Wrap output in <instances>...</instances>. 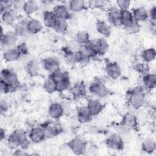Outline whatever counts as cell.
Listing matches in <instances>:
<instances>
[{
  "label": "cell",
  "instance_id": "obj_1",
  "mask_svg": "<svg viewBox=\"0 0 156 156\" xmlns=\"http://www.w3.org/2000/svg\"><path fill=\"white\" fill-rule=\"evenodd\" d=\"M127 101L134 109L141 108L145 102V93L141 87H135L129 90L126 94Z\"/></svg>",
  "mask_w": 156,
  "mask_h": 156
},
{
  "label": "cell",
  "instance_id": "obj_2",
  "mask_svg": "<svg viewBox=\"0 0 156 156\" xmlns=\"http://www.w3.org/2000/svg\"><path fill=\"white\" fill-rule=\"evenodd\" d=\"M46 138L48 139L53 138L59 135L63 130L62 126L52 121H47L41 124Z\"/></svg>",
  "mask_w": 156,
  "mask_h": 156
},
{
  "label": "cell",
  "instance_id": "obj_3",
  "mask_svg": "<svg viewBox=\"0 0 156 156\" xmlns=\"http://www.w3.org/2000/svg\"><path fill=\"white\" fill-rule=\"evenodd\" d=\"M70 150L76 155H83L88 147L87 142L80 136H75L72 138L67 144Z\"/></svg>",
  "mask_w": 156,
  "mask_h": 156
},
{
  "label": "cell",
  "instance_id": "obj_4",
  "mask_svg": "<svg viewBox=\"0 0 156 156\" xmlns=\"http://www.w3.org/2000/svg\"><path fill=\"white\" fill-rule=\"evenodd\" d=\"M89 91L98 97H104L108 94V89L104 82L99 78H95L90 83Z\"/></svg>",
  "mask_w": 156,
  "mask_h": 156
},
{
  "label": "cell",
  "instance_id": "obj_5",
  "mask_svg": "<svg viewBox=\"0 0 156 156\" xmlns=\"http://www.w3.org/2000/svg\"><path fill=\"white\" fill-rule=\"evenodd\" d=\"M105 143L106 146L110 149L120 151L124 149L125 143L122 139L115 132L108 136L105 140Z\"/></svg>",
  "mask_w": 156,
  "mask_h": 156
},
{
  "label": "cell",
  "instance_id": "obj_6",
  "mask_svg": "<svg viewBox=\"0 0 156 156\" xmlns=\"http://www.w3.org/2000/svg\"><path fill=\"white\" fill-rule=\"evenodd\" d=\"M1 78L8 83L14 90L20 85V81L17 74L11 69L7 68L2 69L1 71Z\"/></svg>",
  "mask_w": 156,
  "mask_h": 156
},
{
  "label": "cell",
  "instance_id": "obj_7",
  "mask_svg": "<svg viewBox=\"0 0 156 156\" xmlns=\"http://www.w3.org/2000/svg\"><path fill=\"white\" fill-rule=\"evenodd\" d=\"M19 36L15 30L7 31L1 37V44L6 49L14 47L16 43Z\"/></svg>",
  "mask_w": 156,
  "mask_h": 156
},
{
  "label": "cell",
  "instance_id": "obj_8",
  "mask_svg": "<svg viewBox=\"0 0 156 156\" xmlns=\"http://www.w3.org/2000/svg\"><path fill=\"white\" fill-rule=\"evenodd\" d=\"M28 136L30 141L34 143H41L46 138L41 125L32 127L29 130Z\"/></svg>",
  "mask_w": 156,
  "mask_h": 156
},
{
  "label": "cell",
  "instance_id": "obj_9",
  "mask_svg": "<svg viewBox=\"0 0 156 156\" xmlns=\"http://www.w3.org/2000/svg\"><path fill=\"white\" fill-rule=\"evenodd\" d=\"M105 73L107 76L111 79H117L121 74L122 71L120 66L115 62H108L105 66Z\"/></svg>",
  "mask_w": 156,
  "mask_h": 156
},
{
  "label": "cell",
  "instance_id": "obj_10",
  "mask_svg": "<svg viewBox=\"0 0 156 156\" xmlns=\"http://www.w3.org/2000/svg\"><path fill=\"white\" fill-rule=\"evenodd\" d=\"M42 65L46 71L52 73L60 69V63L57 57L52 56L44 58L42 60Z\"/></svg>",
  "mask_w": 156,
  "mask_h": 156
},
{
  "label": "cell",
  "instance_id": "obj_11",
  "mask_svg": "<svg viewBox=\"0 0 156 156\" xmlns=\"http://www.w3.org/2000/svg\"><path fill=\"white\" fill-rule=\"evenodd\" d=\"M121 123L130 130H136L138 127L137 118L132 113H125L122 118Z\"/></svg>",
  "mask_w": 156,
  "mask_h": 156
},
{
  "label": "cell",
  "instance_id": "obj_12",
  "mask_svg": "<svg viewBox=\"0 0 156 156\" xmlns=\"http://www.w3.org/2000/svg\"><path fill=\"white\" fill-rule=\"evenodd\" d=\"M115 133H116L124 141V143L129 142L132 139L131 130L120 123H115L113 125Z\"/></svg>",
  "mask_w": 156,
  "mask_h": 156
},
{
  "label": "cell",
  "instance_id": "obj_13",
  "mask_svg": "<svg viewBox=\"0 0 156 156\" xmlns=\"http://www.w3.org/2000/svg\"><path fill=\"white\" fill-rule=\"evenodd\" d=\"M65 110L62 104L58 102L52 103L48 108V113L49 116L53 119H58L60 118L64 114Z\"/></svg>",
  "mask_w": 156,
  "mask_h": 156
},
{
  "label": "cell",
  "instance_id": "obj_14",
  "mask_svg": "<svg viewBox=\"0 0 156 156\" xmlns=\"http://www.w3.org/2000/svg\"><path fill=\"white\" fill-rule=\"evenodd\" d=\"M107 19L108 23L114 26H120V10L116 7H111L108 9Z\"/></svg>",
  "mask_w": 156,
  "mask_h": 156
},
{
  "label": "cell",
  "instance_id": "obj_15",
  "mask_svg": "<svg viewBox=\"0 0 156 156\" xmlns=\"http://www.w3.org/2000/svg\"><path fill=\"white\" fill-rule=\"evenodd\" d=\"M26 28L30 35H35L41 32L43 24L39 20L32 18L26 21Z\"/></svg>",
  "mask_w": 156,
  "mask_h": 156
},
{
  "label": "cell",
  "instance_id": "obj_16",
  "mask_svg": "<svg viewBox=\"0 0 156 156\" xmlns=\"http://www.w3.org/2000/svg\"><path fill=\"white\" fill-rule=\"evenodd\" d=\"M52 11L57 19L67 20L71 16L68 9L63 4L56 5Z\"/></svg>",
  "mask_w": 156,
  "mask_h": 156
},
{
  "label": "cell",
  "instance_id": "obj_17",
  "mask_svg": "<svg viewBox=\"0 0 156 156\" xmlns=\"http://www.w3.org/2000/svg\"><path fill=\"white\" fill-rule=\"evenodd\" d=\"M93 115L88 109L87 107H80L77 111V118L81 124H85L90 122L93 118Z\"/></svg>",
  "mask_w": 156,
  "mask_h": 156
},
{
  "label": "cell",
  "instance_id": "obj_18",
  "mask_svg": "<svg viewBox=\"0 0 156 156\" xmlns=\"http://www.w3.org/2000/svg\"><path fill=\"white\" fill-rule=\"evenodd\" d=\"M13 132L15 134L20 142V147L23 149H26L30 145V140L26 132L21 129H15L13 131Z\"/></svg>",
  "mask_w": 156,
  "mask_h": 156
},
{
  "label": "cell",
  "instance_id": "obj_19",
  "mask_svg": "<svg viewBox=\"0 0 156 156\" xmlns=\"http://www.w3.org/2000/svg\"><path fill=\"white\" fill-rule=\"evenodd\" d=\"M132 13L134 20L138 23L145 21L149 18L148 11L144 7H138L133 9Z\"/></svg>",
  "mask_w": 156,
  "mask_h": 156
},
{
  "label": "cell",
  "instance_id": "obj_20",
  "mask_svg": "<svg viewBox=\"0 0 156 156\" xmlns=\"http://www.w3.org/2000/svg\"><path fill=\"white\" fill-rule=\"evenodd\" d=\"M21 57V56L16 47L7 48L5 49L3 52V58L6 62H8L16 61Z\"/></svg>",
  "mask_w": 156,
  "mask_h": 156
},
{
  "label": "cell",
  "instance_id": "obj_21",
  "mask_svg": "<svg viewBox=\"0 0 156 156\" xmlns=\"http://www.w3.org/2000/svg\"><path fill=\"white\" fill-rule=\"evenodd\" d=\"M87 107L93 116H95L101 112L104 105L98 99H91L88 101Z\"/></svg>",
  "mask_w": 156,
  "mask_h": 156
},
{
  "label": "cell",
  "instance_id": "obj_22",
  "mask_svg": "<svg viewBox=\"0 0 156 156\" xmlns=\"http://www.w3.org/2000/svg\"><path fill=\"white\" fill-rule=\"evenodd\" d=\"M80 46L81 44L75 40L70 41L65 47L62 48V51L65 57L74 54L80 50Z\"/></svg>",
  "mask_w": 156,
  "mask_h": 156
},
{
  "label": "cell",
  "instance_id": "obj_23",
  "mask_svg": "<svg viewBox=\"0 0 156 156\" xmlns=\"http://www.w3.org/2000/svg\"><path fill=\"white\" fill-rule=\"evenodd\" d=\"M57 20V17L52 11L46 10L43 14V21L44 25L49 28H54Z\"/></svg>",
  "mask_w": 156,
  "mask_h": 156
},
{
  "label": "cell",
  "instance_id": "obj_24",
  "mask_svg": "<svg viewBox=\"0 0 156 156\" xmlns=\"http://www.w3.org/2000/svg\"><path fill=\"white\" fill-rule=\"evenodd\" d=\"M95 41L97 54L99 55H104L109 50V44L104 38H99Z\"/></svg>",
  "mask_w": 156,
  "mask_h": 156
},
{
  "label": "cell",
  "instance_id": "obj_25",
  "mask_svg": "<svg viewBox=\"0 0 156 156\" xmlns=\"http://www.w3.org/2000/svg\"><path fill=\"white\" fill-rule=\"evenodd\" d=\"M142 81L144 88L148 90L154 89L156 87V75L148 73L143 76Z\"/></svg>",
  "mask_w": 156,
  "mask_h": 156
},
{
  "label": "cell",
  "instance_id": "obj_26",
  "mask_svg": "<svg viewBox=\"0 0 156 156\" xmlns=\"http://www.w3.org/2000/svg\"><path fill=\"white\" fill-rule=\"evenodd\" d=\"M96 29L97 32L104 36V37H108L111 34L110 26L105 21L102 20H98L95 24Z\"/></svg>",
  "mask_w": 156,
  "mask_h": 156
},
{
  "label": "cell",
  "instance_id": "obj_27",
  "mask_svg": "<svg viewBox=\"0 0 156 156\" xmlns=\"http://www.w3.org/2000/svg\"><path fill=\"white\" fill-rule=\"evenodd\" d=\"M134 21L132 12L129 10H120V26L124 28Z\"/></svg>",
  "mask_w": 156,
  "mask_h": 156
},
{
  "label": "cell",
  "instance_id": "obj_28",
  "mask_svg": "<svg viewBox=\"0 0 156 156\" xmlns=\"http://www.w3.org/2000/svg\"><path fill=\"white\" fill-rule=\"evenodd\" d=\"M16 16L14 11L12 9L6 10L1 13V21L6 26H12L14 24Z\"/></svg>",
  "mask_w": 156,
  "mask_h": 156
},
{
  "label": "cell",
  "instance_id": "obj_29",
  "mask_svg": "<svg viewBox=\"0 0 156 156\" xmlns=\"http://www.w3.org/2000/svg\"><path fill=\"white\" fill-rule=\"evenodd\" d=\"M141 149L143 152L151 154L155 152L156 149L155 141L152 138H146L142 143Z\"/></svg>",
  "mask_w": 156,
  "mask_h": 156
},
{
  "label": "cell",
  "instance_id": "obj_30",
  "mask_svg": "<svg viewBox=\"0 0 156 156\" xmlns=\"http://www.w3.org/2000/svg\"><path fill=\"white\" fill-rule=\"evenodd\" d=\"M90 59L91 57L84 51L80 49V48L78 52L74 54V62L79 63L82 66H85L87 65L90 62Z\"/></svg>",
  "mask_w": 156,
  "mask_h": 156
},
{
  "label": "cell",
  "instance_id": "obj_31",
  "mask_svg": "<svg viewBox=\"0 0 156 156\" xmlns=\"http://www.w3.org/2000/svg\"><path fill=\"white\" fill-rule=\"evenodd\" d=\"M80 49L88 54L91 57V58L98 55L94 41L90 40L87 43L82 44L80 46Z\"/></svg>",
  "mask_w": 156,
  "mask_h": 156
},
{
  "label": "cell",
  "instance_id": "obj_32",
  "mask_svg": "<svg viewBox=\"0 0 156 156\" xmlns=\"http://www.w3.org/2000/svg\"><path fill=\"white\" fill-rule=\"evenodd\" d=\"M23 10L27 15H32L36 13L38 10V4L35 1H25Z\"/></svg>",
  "mask_w": 156,
  "mask_h": 156
},
{
  "label": "cell",
  "instance_id": "obj_33",
  "mask_svg": "<svg viewBox=\"0 0 156 156\" xmlns=\"http://www.w3.org/2000/svg\"><path fill=\"white\" fill-rule=\"evenodd\" d=\"M69 9L74 12H79L86 9V3L82 0H72L69 2Z\"/></svg>",
  "mask_w": 156,
  "mask_h": 156
},
{
  "label": "cell",
  "instance_id": "obj_34",
  "mask_svg": "<svg viewBox=\"0 0 156 156\" xmlns=\"http://www.w3.org/2000/svg\"><path fill=\"white\" fill-rule=\"evenodd\" d=\"M39 65L37 61L31 60L26 65V70L30 76H36L39 73Z\"/></svg>",
  "mask_w": 156,
  "mask_h": 156
},
{
  "label": "cell",
  "instance_id": "obj_35",
  "mask_svg": "<svg viewBox=\"0 0 156 156\" xmlns=\"http://www.w3.org/2000/svg\"><path fill=\"white\" fill-rule=\"evenodd\" d=\"M7 146L11 150H15L21 146L18 138L13 132L7 138Z\"/></svg>",
  "mask_w": 156,
  "mask_h": 156
},
{
  "label": "cell",
  "instance_id": "obj_36",
  "mask_svg": "<svg viewBox=\"0 0 156 156\" xmlns=\"http://www.w3.org/2000/svg\"><path fill=\"white\" fill-rule=\"evenodd\" d=\"M27 21V20H26ZM26 21L21 20L16 24L15 26V32L20 37H27L30 34L26 28Z\"/></svg>",
  "mask_w": 156,
  "mask_h": 156
},
{
  "label": "cell",
  "instance_id": "obj_37",
  "mask_svg": "<svg viewBox=\"0 0 156 156\" xmlns=\"http://www.w3.org/2000/svg\"><path fill=\"white\" fill-rule=\"evenodd\" d=\"M156 51L154 48H150L144 49L142 54L141 57L145 63H150L155 58Z\"/></svg>",
  "mask_w": 156,
  "mask_h": 156
},
{
  "label": "cell",
  "instance_id": "obj_38",
  "mask_svg": "<svg viewBox=\"0 0 156 156\" xmlns=\"http://www.w3.org/2000/svg\"><path fill=\"white\" fill-rule=\"evenodd\" d=\"M71 93L76 97L83 96L86 94V89L82 82H76L71 88Z\"/></svg>",
  "mask_w": 156,
  "mask_h": 156
},
{
  "label": "cell",
  "instance_id": "obj_39",
  "mask_svg": "<svg viewBox=\"0 0 156 156\" xmlns=\"http://www.w3.org/2000/svg\"><path fill=\"white\" fill-rule=\"evenodd\" d=\"M70 79L69 76L66 77L64 79L56 82V91L62 93L70 87Z\"/></svg>",
  "mask_w": 156,
  "mask_h": 156
},
{
  "label": "cell",
  "instance_id": "obj_40",
  "mask_svg": "<svg viewBox=\"0 0 156 156\" xmlns=\"http://www.w3.org/2000/svg\"><path fill=\"white\" fill-rule=\"evenodd\" d=\"M43 87L44 91L48 93H52L56 91V82L48 76L44 80Z\"/></svg>",
  "mask_w": 156,
  "mask_h": 156
},
{
  "label": "cell",
  "instance_id": "obj_41",
  "mask_svg": "<svg viewBox=\"0 0 156 156\" xmlns=\"http://www.w3.org/2000/svg\"><path fill=\"white\" fill-rule=\"evenodd\" d=\"M75 40L81 45L84 44L90 40V35L87 31L79 30L76 34Z\"/></svg>",
  "mask_w": 156,
  "mask_h": 156
},
{
  "label": "cell",
  "instance_id": "obj_42",
  "mask_svg": "<svg viewBox=\"0 0 156 156\" xmlns=\"http://www.w3.org/2000/svg\"><path fill=\"white\" fill-rule=\"evenodd\" d=\"M68 28V24L66 20L57 19L55 24L54 27V29L58 33H65Z\"/></svg>",
  "mask_w": 156,
  "mask_h": 156
},
{
  "label": "cell",
  "instance_id": "obj_43",
  "mask_svg": "<svg viewBox=\"0 0 156 156\" xmlns=\"http://www.w3.org/2000/svg\"><path fill=\"white\" fill-rule=\"evenodd\" d=\"M68 76H69L68 73L66 71H63L60 69H59L52 73H50L49 75V77H51L52 79H53L55 82H57Z\"/></svg>",
  "mask_w": 156,
  "mask_h": 156
},
{
  "label": "cell",
  "instance_id": "obj_44",
  "mask_svg": "<svg viewBox=\"0 0 156 156\" xmlns=\"http://www.w3.org/2000/svg\"><path fill=\"white\" fill-rule=\"evenodd\" d=\"M125 29L127 30V32L128 33H129L130 34H137L140 30V23L134 20L129 26H127L126 27H125Z\"/></svg>",
  "mask_w": 156,
  "mask_h": 156
},
{
  "label": "cell",
  "instance_id": "obj_45",
  "mask_svg": "<svg viewBox=\"0 0 156 156\" xmlns=\"http://www.w3.org/2000/svg\"><path fill=\"white\" fill-rule=\"evenodd\" d=\"M0 89H1V93H5V94L11 93L15 90L8 83H7L2 78H1V80H0Z\"/></svg>",
  "mask_w": 156,
  "mask_h": 156
},
{
  "label": "cell",
  "instance_id": "obj_46",
  "mask_svg": "<svg viewBox=\"0 0 156 156\" xmlns=\"http://www.w3.org/2000/svg\"><path fill=\"white\" fill-rule=\"evenodd\" d=\"M18 52H20L21 56H25L29 54V49L27 44L24 43H21L16 46Z\"/></svg>",
  "mask_w": 156,
  "mask_h": 156
},
{
  "label": "cell",
  "instance_id": "obj_47",
  "mask_svg": "<svg viewBox=\"0 0 156 156\" xmlns=\"http://www.w3.org/2000/svg\"><path fill=\"white\" fill-rule=\"evenodd\" d=\"M118 9L120 10H129V8L130 5V1L128 0H118L116 2Z\"/></svg>",
  "mask_w": 156,
  "mask_h": 156
},
{
  "label": "cell",
  "instance_id": "obj_48",
  "mask_svg": "<svg viewBox=\"0 0 156 156\" xmlns=\"http://www.w3.org/2000/svg\"><path fill=\"white\" fill-rule=\"evenodd\" d=\"M149 18L151 20V24L155 26L156 20V7L155 5L152 6L148 12Z\"/></svg>",
  "mask_w": 156,
  "mask_h": 156
},
{
  "label": "cell",
  "instance_id": "obj_49",
  "mask_svg": "<svg viewBox=\"0 0 156 156\" xmlns=\"http://www.w3.org/2000/svg\"><path fill=\"white\" fill-rule=\"evenodd\" d=\"M136 70L137 71H138L140 73L143 74V75L148 73V71H147V66L143 64H138L136 66Z\"/></svg>",
  "mask_w": 156,
  "mask_h": 156
},
{
  "label": "cell",
  "instance_id": "obj_50",
  "mask_svg": "<svg viewBox=\"0 0 156 156\" xmlns=\"http://www.w3.org/2000/svg\"><path fill=\"white\" fill-rule=\"evenodd\" d=\"M9 106L7 102L5 100H1L0 102V112L1 114L5 113L8 110Z\"/></svg>",
  "mask_w": 156,
  "mask_h": 156
},
{
  "label": "cell",
  "instance_id": "obj_51",
  "mask_svg": "<svg viewBox=\"0 0 156 156\" xmlns=\"http://www.w3.org/2000/svg\"><path fill=\"white\" fill-rule=\"evenodd\" d=\"M13 155H16V156H24V155H29V154L25 151V149L19 147V148L14 150Z\"/></svg>",
  "mask_w": 156,
  "mask_h": 156
},
{
  "label": "cell",
  "instance_id": "obj_52",
  "mask_svg": "<svg viewBox=\"0 0 156 156\" xmlns=\"http://www.w3.org/2000/svg\"><path fill=\"white\" fill-rule=\"evenodd\" d=\"M24 3H25V1H20V0L14 1L13 7L15 9H17V10L20 9H23Z\"/></svg>",
  "mask_w": 156,
  "mask_h": 156
},
{
  "label": "cell",
  "instance_id": "obj_53",
  "mask_svg": "<svg viewBox=\"0 0 156 156\" xmlns=\"http://www.w3.org/2000/svg\"><path fill=\"white\" fill-rule=\"evenodd\" d=\"M5 130L2 128L1 129V130H0V140L1 141H2L5 138Z\"/></svg>",
  "mask_w": 156,
  "mask_h": 156
}]
</instances>
